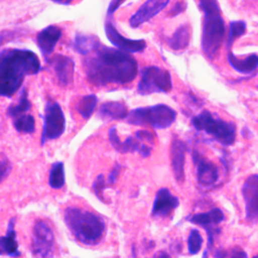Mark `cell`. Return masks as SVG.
Instances as JSON below:
<instances>
[{"label":"cell","mask_w":258,"mask_h":258,"mask_svg":"<svg viewBox=\"0 0 258 258\" xmlns=\"http://www.w3.org/2000/svg\"><path fill=\"white\" fill-rule=\"evenodd\" d=\"M125 0H111L109 6H108V13L109 14H112L114 13L119 7L120 5L124 2Z\"/></svg>","instance_id":"36"},{"label":"cell","mask_w":258,"mask_h":258,"mask_svg":"<svg viewBox=\"0 0 258 258\" xmlns=\"http://www.w3.org/2000/svg\"><path fill=\"white\" fill-rule=\"evenodd\" d=\"M64 166L63 162L55 161L51 164L48 176V184L53 189H59L64 185Z\"/></svg>","instance_id":"25"},{"label":"cell","mask_w":258,"mask_h":258,"mask_svg":"<svg viewBox=\"0 0 258 258\" xmlns=\"http://www.w3.org/2000/svg\"><path fill=\"white\" fill-rule=\"evenodd\" d=\"M83 63L87 80L96 87L126 85L138 74V62L129 52L102 43L86 55Z\"/></svg>","instance_id":"1"},{"label":"cell","mask_w":258,"mask_h":258,"mask_svg":"<svg viewBox=\"0 0 258 258\" xmlns=\"http://www.w3.org/2000/svg\"><path fill=\"white\" fill-rule=\"evenodd\" d=\"M11 169L12 165L9 159L5 155L0 154V183L9 175Z\"/></svg>","instance_id":"32"},{"label":"cell","mask_w":258,"mask_h":258,"mask_svg":"<svg viewBox=\"0 0 258 258\" xmlns=\"http://www.w3.org/2000/svg\"><path fill=\"white\" fill-rule=\"evenodd\" d=\"M169 2L170 0H146L130 17V26L133 28L139 27L163 10Z\"/></svg>","instance_id":"18"},{"label":"cell","mask_w":258,"mask_h":258,"mask_svg":"<svg viewBox=\"0 0 258 258\" xmlns=\"http://www.w3.org/2000/svg\"><path fill=\"white\" fill-rule=\"evenodd\" d=\"M178 206V198L172 195L167 187H161L155 194L151 215L155 218H166L171 215Z\"/></svg>","instance_id":"15"},{"label":"cell","mask_w":258,"mask_h":258,"mask_svg":"<svg viewBox=\"0 0 258 258\" xmlns=\"http://www.w3.org/2000/svg\"><path fill=\"white\" fill-rule=\"evenodd\" d=\"M214 257L215 258H227V255H228V252L223 250L222 248H219L217 249L215 252H214Z\"/></svg>","instance_id":"38"},{"label":"cell","mask_w":258,"mask_h":258,"mask_svg":"<svg viewBox=\"0 0 258 258\" xmlns=\"http://www.w3.org/2000/svg\"><path fill=\"white\" fill-rule=\"evenodd\" d=\"M40 70L36 53L23 48H5L0 51V96L10 98L21 87L25 77Z\"/></svg>","instance_id":"2"},{"label":"cell","mask_w":258,"mask_h":258,"mask_svg":"<svg viewBox=\"0 0 258 258\" xmlns=\"http://www.w3.org/2000/svg\"><path fill=\"white\" fill-rule=\"evenodd\" d=\"M191 124L198 131L205 132L223 146H230L236 139V126L218 115L204 110L191 119Z\"/></svg>","instance_id":"5"},{"label":"cell","mask_w":258,"mask_h":258,"mask_svg":"<svg viewBox=\"0 0 258 258\" xmlns=\"http://www.w3.org/2000/svg\"><path fill=\"white\" fill-rule=\"evenodd\" d=\"M53 1H55V2H58V3H61V0H53Z\"/></svg>","instance_id":"40"},{"label":"cell","mask_w":258,"mask_h":258,"mask_svg":"<svg viewBox=\"0 0 258 258\" xmlns=\"http://www.w3.org/2000/svg\"><path fill=\"white\" fill-rule=\"evenodd\" d=\"M16 131L24 134H31L35 131V120L29 114H23L16 117L13 121Z\"/></svg>","instance_id":"28"},{"label":"cell","mask_w":258,"mask_h":258,"mask_svg":"<svg viewBox=\"0 0 258 258\" xmlns=\"http://www.w3.org/2000/svg\"><path fill=\"white\" fill-rule=\"evenodd\" d=\"M202 258H209V254H208V250H205L203 252V255H202Z\"/></svg>","instance_id":"39"},{"label":"cell","mask_w":258,"mask_h":258,"mask_svg":"<svg viewBox=\"0 0 258 258\" xmlns=\"http://www.w3.org/2000/svg\"><path fill=\"white\" fill-rule=\"evenodd\" d=\"M203 11L201 46L206 56L214 59L226 37V24L218 0H199Z\"/></svg>","instance_id":"4"},{"label":"cell","mask_w":258,"mask_h":258,"mask_svg":"<svg viewBox=\"0 0 258 258\" xmlns=\"http://www.w3.org/2000/svg\"><path fill=\"white\" fill-rule=\"evenodd\" d=\"M192 163L197 167V180L202 186L214 185L219 179V168L218 166L197 149L191 151Z\"/></svg>","instance_id":"13"},{"label":"cell","mask_w":258,"mask_h":258,"mask_svg":"<svg viewBox=\"0 0 258 258\" xmlns=\"http://www.w3.org/2000/svg\"><path fill=\"white\" fill-rule=\"evenodd\" d=\"M203 236L198 229H191L187 237V251L190 255L198 254L203 246Z\"/></svg>","instance_id":"30"},{"label":"cell","mask_w":258,"mask_h":258,"mask_svg":"<svg viewBox=\"0 0 258 258\" xmlns=\"http://www.w3.org/2000/svg\"><path fill=\"white\" fill-rule=\"evenodd\" d=\"M30 108H31V103L28 99V93H27L26 89L23 88L21 90L20 97H19L17 104L10 105L9 108L7 109V115L9 117L15 119L16 117L25 114V112L30 110Z\"/></svg>","instance_id":"26"},{"label":"cell","mask_w":258,"mask_h":258,"mask_svg":"<svg viewBox=\"0 0 258 258\" xmlns=\"http://www.w3.org/2000/svg\"><path fill=\"white\" fill-rule=\"evenodd\" d=\"M191 29L187 23L181 24L170 36L168 40V44L173 50H181L184 49L190 40Z\"/></svg>","instance_id":"23"},{"label":"cell","mask_w":258,"mask_h":258,"mask_svg":"<svg viewBox=\"0 0 258 258\" xmlns=\"http://www.w3.org/2000/svg\"><path fill=\"white\" fill-rule=\"evenodd\" d=\"M66 129V118L60 105L48 100L44 107L43 126L40 136V144L44 145L49 140L59 138Z\"/></svg>","instance_id":"8"},{"label":"cell","mask_w":258,"mask_h":258,"mask_svg":"<svg viewBox=\"0 0 258 258\" xmlns=\"http://www.w3.org/2000/svg\"><path fill=\"white\" fill-rule=\"evenodd\" d=\"M246 32V22L242 20L231 21L229 27V33L227 37V49L230 50L235 39L240 37Z\"/></svg>","instance_id":"29"},{"label":"cell","mask_w":258,"mask_h":258,"mask_svg":"<svg viewBox=\"0 0 258 258\" xmlns=\"http://www.w3.org/2000/svg\"><path fill=\"white\" fill-rule=\"evenodd\" d=\"M31 253L34 258H52L53 256L54 234L46 220H37L33 225Z\"/></svg>","instance_id":"9"},{"label":"cell","mask_w":258,"mask_h":258,"mask_svg":"<svg viewBox=\"0 0 258 258\" xmlns=\"http://www.w3.org/2000/svg\"><path fill=\"white\" fill-rule=\"evenodd\" d=\"M176 119V112L165 104L136 108L129 112L126 120L135 126H150L153 129H166Z\"/></svg>","instance_id":"6"},{"label":"cell","mask_w":258,"mask_h":258,"mask_svg":"<svg viewBox=\"0 0 258 258\" xmlns=\"http://www.w3.org/2000/svg\"><path fill=\"white\" fill-rule=\"evenodd\" d=\"M108 182L105 180L104 174H99L97 176V178L95 179V181L93 182L92 185V189L95 194V196L103 203H105V199H104V190L108 187Z\"/></svg>","instance_id":"31"},{"label":"cell","mask_w":258,"mask_h":258,"mask_svg":"<svg viewBox=\"0 0 258 258\" xmlns=\"http://www.w3.org/2000/svg\"><path fill=\"white\" fill-rule=\"evenodd\" d=\"M109 140L114 147V149L120 153L128 152H138L142 157H148L151 154L152 145L140 141L135 136H129L125 140H121L118 136L116 127H111L109 129Z\"/></svg>","instance_id":"12"},{"label":"cell","mask_w":258,"mask_h":258,"mask_svg":"<svg viewBox=\"0 0 258 258\" xmlns=\"http://www.w3.org/2000/svg\"><path fill=\"white\" fill-rule=\"evenodd\" d=\"M100 44L101 42L94 35H84L78 33L74 40L75 50L84 56L93 52Z\"/></svg>","instance_id":"24"},{"label":"cell","mask_w":258,"mask_h":258,"mask_svg":"<svg viewBox=\"0 0 258 258\" xmlns=\"http://www.w3.org/2000/svg\"><path fill=\"white\" fill-rule=\"evenodd\" d=\"M129 112L123 102L109 101L100 106L99 117L104 121H118L127 118Z\"/></svg>","instance_id":"21"},{"label":"cell","mask_w":258,"mask_h":258,"mask_svg":"<svg viewBox=\"0 0 258 258\" xmlns=\"http://www.w3.org/2000/svg\"><path fill=\"white\" fill-rule=\"evenodd\" d=\"M120 171H121V165L119 163H116L108 175V179H107L108 184H114L116 182Z\"/></svg>","instance_id":"34"},{"label":"cell","mask_w":258,"mask_h":258,"mask_svg":"<svg viewBox=\"0 0 258 258\" xmlns=\"http://www.w3.org/2000/svg\"><path fill=\"white\" fill-rule=\"evenodd\" d=\"M172 89V80L168 71L156 66L145 67L141 72V79L137 92L142 95L153 93H167Z\"/></svg>","instance_id":"7"},{"label":"cell","mask_w":258,"mask_h":258,"mask_svg":"<svg viewBox=\"0 0 258 258\" xmlns=\"http://www.w3.org/2000/svg\"><path fill=\"white\" fill-rule=\"evenodd\" d=\"M227 59L230 66L240 74H251L258 68V54L256 53L239 57L230 49L227 53Z\"/></svg>","instance_id":"22"},{"label":"cell","mask_w":258,"mask_h":258,"mask_svg":"<svg viewBox=\"0 0 258 258\" xmlns=\"http://www.w3.org/2000/svg\"><path fill=\"white\" fill-rule=\"evenodd\" d=\"M227 258H248L247 253L240 247H234L230 253H228Z\"/></svg>","instance_id":"35"},{"label":"cell","mask_w":258,"mask_h":258,"mask_svg":"<svg viewBox=\"0 0 258 258\" xmlns=\"http://www.w3.org/2000/svg\"><path fill=\"white\" fill-rule=\"evenodd\" d=\"M15 221V217L11 218L8 222L6 235L0 236V255H7L12 258H17L21 255L18 242L16 240Z\"/></svg>","instance_id":"20"},{"label":"cell","mask_w":258,"mask_h":258,"mask_svg":"<svg viewBox=\"0 0 258 258\" xmlns=\"http://www.w3.org/2000/svg\"><path fill=\"white\" fill-rule=\"evenodd\" d=\"M63 221L75 239L86 246L99 244L106 232L104 218L86 209L78 207L66 208Z\"/></svg>","instance_id":"3"},{"label":"cell","mask_w":258,"mask_h":258,"mask_svg":"<svg viewBox=\"0 0 258 258\" xmlns=\"http://www.w3.org/2000/svg\"><path fill=\"white\" fill-rule=\"evenodd\" d=\"M252 258H258V255H255V256H253Z\"/></svg>","instance_id":"41"},{"label":"cell","mask_w":258,"mask_h":258,"mask_svg":"<svg viewBox=\"0 0 258 258\" xmlns=\"http://www.w3.org/2000/svg\"><path fill=\"white\" fill-rule=\"evenodd\" d=\"M105 32L110 42L117 48L127 52H141L146 47L144 39H130L123 36L111 22H107L105 25Z\"/></svg>","instance_id":"14"},{"label":"cell","mask_w":258,"mask_h":258,"mask_svg":"<svg viewBox=\"0 0 258 258\" xmlns=\"http://www.w3.org/2000/svg\"><path fill=\"white\" fill-rule=\"evenodd\" d=\"M185 7H186V2H185L184 0H180V1L176 2V3L174 4V6L170 9L169 15H170L171 17H174V16L180 14L181 12H183V11L185 10Z\"/></svg>","instance_id":"33"},{"label":"cell","mask_w":258,"mask_h":258,"mask_svg":"<svg viewBox=\"0 0 258 258\" xmlns=\"http://www.w3.org/2000/svg\"><path fill=\"white\" fill-rule=\"evenodd\" d=\"M185 220L191 224L199 225L206 230L208 236L207 250H212L214 246L215 236L221 232L219 225L225 220V215L223 211L220 208H213L208 212L188 215Z\"/></svg>","instance_id":"10"},{"label":"cell","mask_w":258,"mask_h":258,"mask_svg":"<svg viewBox=\"0 0 258 258\" xmlns=\"http://www.w3.org/2000/svg\"><path fill=\"white\" fill-rule=\"evenodd\" d=\"M132 254H133V258H137V256H136L135 251H134L133 248H132ZM150 258H171V257L169 256V254H168L167 252H165V251H163V250H160V251H157L156 253H154L153 256L150 257Z\"/></svg>","instance_id":"37"},{"label":"cell","mask_w":258,"mask_h":258,"mask_svg":"<svg viewBox=\"0 0 258 258\" xmlns=\"http://www.w3.org/2000/svg\"><path fill=\"white\" fill-rule=\"evenodd\" d=\"M97 103H98V99L96 95L91 94V95L84 96L77 104V111L84 119L87 120L94 113L97 107Z\"/></svg>","instance_id":"27"},{"label":"cell","mask_w":258,"mask_h":258,"mask_svg":"<svg viewBox=\"0 0 258 258\" xmlns=\"http://www.w3.org/2000/svg\"><path fill=\"white\" fill-rule=\"evenodd\" d=\"M46 62L53 70L59 85L66 87L73 83L75 62L71 57L61 54H54L50 56V58H46Z\"/></svg>","instance_id":"17"},{"label":"cell","mask_w":258,"mask_h":258,"mask_svg":"<svg viewBox=\"0 0 258 258\" xmlns=\"http://www.w3.org/2000/svg\"><path fill=\"white\" fill-rule=\"evenodd\" d=\"M245 204V220L249 223L258 221V174H250L241 188Z\"/></svg>","instance_id":"11"},{"label":"cell","mask_w":258,"mask_h":258,"mask_svg":"<svg viewBox=\"0 0 258 258\" xmlns=\"http://www.w3.org/2000/svg\"><path fill=\"white\" fill-rule=\"evenodd\" d=\"M187 151L186 143L180 138L174 136L170 144V164L174 175V178L178 182H182L185 177L184 164H185V153Z\"/></svg>","instance_id":"16"},{"label":"cell","mask_w":258,"mask_h":258,"mask_svg":"<svg viewBox=\"0 0 258 258\" xmlns=\"http://www.w3.org/2000/svg\"><path fill=\"white\" fill-rule=\"evenodd\" d=\"M61 36V29L56 25H48L40 30L36 36V43L41 53L47 58Z\"/></svg>","instance_id":"19"}]
</instances>
